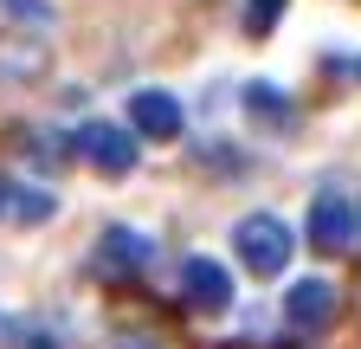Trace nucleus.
Returning a JSON list of instances; mask_svg holds the SVG:
<instances>
[{"label": "nucleus", "mask_w": 361, "mask_h": 349, "mask_svg": "<svg viewBox=\"0 0 361 349\" xmlns=\"http://www.w3.org/2000/svg\"><path fill=\"white\" fill-rule=\"evenodd\" d=\"M233 252L245 259L258 278H278L290 266V227L278 220V213H245V220L233 227Z\"/></svg>", "instance_id": "obj_1"}, {"label": "nucleus", "mask_w": 361, "mask_h": 349, "mask_svg": "<svg viewBox=\"0 0 361 349\" xmlns=\"http://www.w3.org/2000/svg\"><path fill=\"white\" fill-rule=\"evenodd\" d=\"M78 155L97 168V174H129L142 149H135V136H129L123 123H84L78 129Z\"/></svg>", "instance_id": "obj_2"}, {"label": "nucleus", "mask_w": 361, "mask_h": 349, "mask_svg": "<svg viewBox=\"0 0 361 349\" xmlns=\"http://www.w3.org/2000/svg\"><path fill=\"white\" fill-rule=\"evenodd\" d=\"M180 297H188L194 304V311H226V304H233V272H226L219 266V259H188V266H180Z\"/></svg>", "instance_id": "obj_3"}, {"label": "nucleus", "mask_w": 361, "mask_h": 349, "mask_svg": "<svg viewBox=\"0 0 361 349\" xmlns=\"http://www.w3.org/2000/svg\"><path fill=\"white\" fill-rule=\"evenodd\" d=\"M284 317H290L297 330H329V324H336V285H329V278H297V285L284 291Z\"/></svg>", "instance_id": "obj_4"}, {"label": "nucleus", "mask_w": 361, "mask_h": 349, "mask_svg": "<svg viewBox=\"0 0 361 349\" xmlns=\"http://www.w3.org/2000/svg\"><path fill=\"white\" fill-rule=\"evenodd\" d=\"M355 239V207L342 194H316L310 201V246L316 252H342Z\"/></svg>", "instance_id": "obj_5"}, {"label": "nucleus", "mask_w": 361, "mask_h": 349, "mask_svg": "<svg viewBox=\"0 0 361 349\" xmlns=\"http://www.w3.org/2000/svg\"><path fill=\"white\" fill-rule=\"evenodd\" d=\"M149 266V239L135 233V227H104L97 233V272L104 278H129V272H142Z\"/></svg>", "instance_id": "obj_6"}, {"label": "nucleus", "mask_w": 361, "mask_h": 349, "mask_svg": "<svg viewBox=\"0 0 361 349\" xmlns=\"http://www.w3.org/2000/svg\"><path fill=\"white\" fill-rule=\"evenodd\" d=\"M45 71H52V46L45 39H26V32L0 39V78L7 84H39Z\"/></svg>", "instance_id": "obj_7"}, {"label": "nucleus", "mask_w": 361, "mask_h": 349, "mask_svg": "<svg viewBox=\"0 0 361 349\" xmlns=\"http://www.w3.org/2000/svg\"><path fill=\"white\" fill-rule=\"evenodd\" d=\"M129 117H135V129L155 136V143H174V136H180V104H174L168 91H135V97H129Z\"/></svg>", "instance_id": "obj_8"}, {"label": "nucleus", "mask_w": 361, "mask_h": 349, "mask_svg": "<svg viewBox=\"0 0 361 349\" xmlns=\"http://www.w3.org/2000/svg\"><path fill=\"white\" fill-rule=\"evenodd\" d=\"M245 110H252V123H271V129L290 123V104H284L278 84H252V91H245Z\"/></svg>", "instance_id": "obj_9"}, {"label": "nucleus", "mask_w": 361, "mask_h": 349, "mask_svg": "<svg viewBox=\"0 0 361 349\" xmlns=\"http://www.w3.org/2000/svg\"><path fill=\"white\" fill-rule=\"evenodd\" d=\"M52 207H59V201L45 194V188H20V194H13V220H20V227H39V220H52Z\"/></svg>", "instance_id": "obj_10"}, {"label": "nucleus", "mask_w": 361, "mask_h": 349, "mask_svg": "<svg viewBox=\"0 0 361 349\" xmlns=\"http://www.w3.org/2000/svg\"><path fill=\"white\" fill-rule=\"evenodd\" d=\"M0 13L20 20V26H52V20H59V13H52V0H0Z\"/></svg>", "instance_id": "obj_11"}, {"label": "nucleus", "mask_w": 361, "mask_h": 349, "mask_svg": "<svg viewBox=\"0 0 361 349\" xmlns=\"http://www.w3.org/2000/svg\"><path fill=\"white\" fill-rule=\"evenodd\" d=\"M284 13V0H245V32H271Z\"/></svg>", "instance_id": "obj_12"}, {"label": "nucleus", "mask_w": 361, "mask_h": 349, "mask_svg": "<svg viewBox=\"0 0 361 349\" xmlns=\"http://www.w3.org/2000/svg\"><path fill=\"white\" fill-rule=\"evenodd\" d=\"M116 349H161V343H149V336H123Z\"/></svg>", "instance_id": "obj_13"}, {"label": "nucleus", "mask_w": 361, "mask_h": 349, "mask_svg": "<svg viewBox=\"0 0 361 349\" xmlns=\"http://www.w3.org/2000/svg\"><path fill=\"white\" fill-rule=\"evenodd\" d=\"M13 207V188H7V174H0V213H7Z\"/></svg>", "instance_id": "obj_14"}]
</instances>
